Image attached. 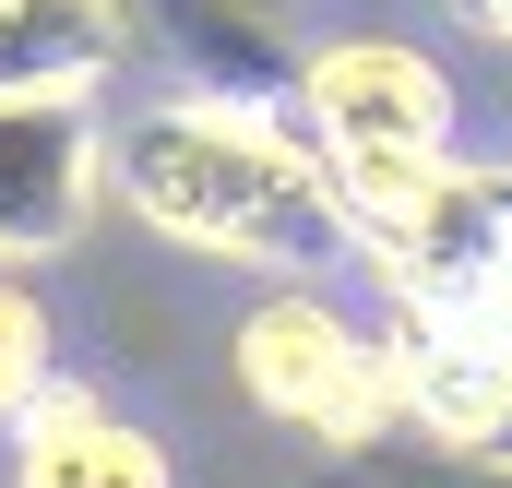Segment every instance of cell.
Instances as JSON below:
<instances>
[{
  "instance_id": "cell-1",
  "label": "cell",
  "mask_w": 512,
  "mask_h": 488,
  "mask_svg": "<svg viewBox=\"0 0 512 488\" xmlns=\"http://www.w3.org/2000/svg\"><path fill=\"white\" fill-rule=\"evenodd\" d=\"M108 191L155 239L251 262V274H322L346 250V203H334L322 143L286 108L203 96V84H179L143 120H108Z\"/></svg>"
},
{
  "instance_id": "cell-2",
  "label": "cell",
  "mask_w": 512,
  "mask_h": 488,
  "mask_svg": "<svg viewBox=\"0 0 512 488\" xmlns=\"http://www.w3.org/2000/svg\"><path fill=\"white\" fill-rule=\"evenodd\" d=\"M334 203H346V250L382 274L393 298H453L512 262V167H465L441 155H322Z\"/></svg>"
},
{
  "instance_id": "cell-3",
  "label": "cell",
  "mask_w": 512,
  "mask_h": 488,
  "mask_svg": "<svg viewBox=\"0 0 512 488\" xmlns=\"http://www.w3.org/2000/svg\"><path fill=\"white\" fill-rule=\"evenodd\" d=\"M239 393H251L262 417L310 429L322 453H370L393 417H405V393H393V346H382V334H358V322H346L334 298H310V286L262 298L251 322H239Z\"/></svg>"
},
{
  "instance_id": "cell-4",
  "label": "cell",
  "mask_w": 512,
  "mask_h": 488,
  "mask_svg": "<svg viewBox=\"0 0 512 488\" xmlns=\"http://www.w3.org/2000/svg\"><path fill=\"white\" fill-rule=\"evenodd\" d=\"M393 393L429 441L477 453L512 405V262L453 286V298H393Z\"/></svg>"
},
{
  "instance_id": "cell-5",
  "label": "cell",
  "mask_w": 512,
  "mask_h": 488,
  "mask_svg": "<svg viewBox=\"0 0 512 488\" xmlns=\"http://www.w3.org/2000/svg\"><path fill=\"white\" fill-rule=\"evenodd\" d=\"M108 191V108L96 84H60V96H0V262H60V250L96 227Z\"/></svg>"
},
{
  "instance_id": "cell-6",
  "label": "cell",
  "mask_w": 512,
  "mask_h": 488,
  "mask_svg": "<svg viewBox=\"0 0 512 488\" xmlns=\"http://www.w3.org/2000/svg\"><path fill=\"white\" fill-rule=\"evenodd\" d=\"M286 108L322 155H441L453 143V72L405 36H334L298 60Z\"/></svg>"
},
{
  "instance_id": "cell-7",
  "label": "cell",
  "mask_w": 512,
  "mask_h": 488,
  "mask_svg": "<svg viewBox=\"0 0 512 488\" xmlns=\"http://www.w3.org/2000/svg\"><path fill=\"white\" fill-rule=\"evenodd\" d=\"M0 429H12V488H179L167 477V441L131 429L120 405L96 381H72V369H48Z\"/></svg>"
},
{
  "instance_id": "cell-8",
  "label": "cell",
  "mask_w": 512,
  "mask_h": 488,
  "mask_svg": "<svg viewBox=\"0 0 512 488\" xmlns=\"http://www.w3.org/2000/svg\"><path fill=\"white\" fill-rule=\"evenodd\" d=\"M167 48H179V72L203 84V96H251V108H286V84H298V60H286V36H274V12L262 0H131Z\"/></svg>"
},
{
  "instance_id": "cell-9",
  "label": "cell",
  "mask_w": 512,
  "mask_h": 488,
  "mask_svg": "<svg viewBox=\"0 0 512 488\" xmlns=\"http://www.w3.org/2000/svg\"><path fill=\"white\" fill-rule=\"evenodd\" d=\"M131 48V0H0V96L108 84Z\"/></svg>"
},
{
  "instance_id": "cell-10",
  "label": "cell",
  "mask_w": 512,
  "mask_h": 488,
  "mask_svg": "<svg viewBox=\"0 0 512 488\" xmlns=\"http://www.w3.org/2000/svg\"><path fill=\"white\" fill-rule=\"evenodd\" d=\"M48 369H60V334H48L36 286H24V274L0 262V417H12V405H24V393L48 381Z\"/></svg>"
},
{
  "instance_id": "cell-11",
  "label": "cell",
  "mask_w": 512,
  "mask_h": 488,
  "mask_svg": "<svg viewBox=\"0 0 512 488\" xmlns=\"http://www.w3.org/2000/svg\"><path fill=\"white\" fill-rule=\"evenodd\" d=\"M453 12H465L477 36H501V48H512V0H453Z\"/></svg>"
},
{
  "instance_id": "cell-12",
  "label": "cell",
  "mask_w": 512,
  "mask_h": 488,
  "mask_svg": "<svg viewBox=\"0 0 512 488\" xmlns=\"http://www.w3.org/2000/svg\"><path fill=\"white\" fill-rule=\"evenodd\" d=\"M477 465H512V405H501V429H489V441H477Z\"/></svg>"
}]
</instances>
